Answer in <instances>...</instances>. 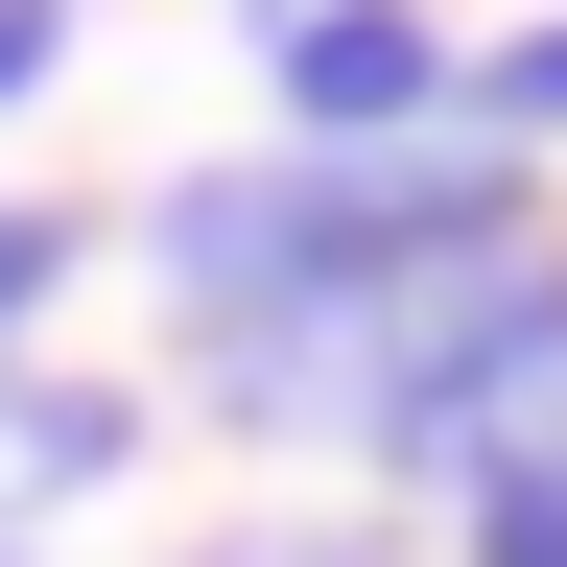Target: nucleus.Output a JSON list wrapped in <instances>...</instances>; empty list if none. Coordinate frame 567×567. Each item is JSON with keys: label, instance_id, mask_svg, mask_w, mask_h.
<instances>
[{"label": "nucleus", "instance_id": "7ed1b4c3", "mask_svg": "<svg viewBox=\"0 0 567 567\" xmlns=\"http://www.w3.org/2000/svg\"><path fill=\"white\" fill-rule=\"evenodd\" d=\"M95 473H142V402H118V379H24V354H0V544H24L48 496H95Z\"/></svg>", "mask_w": 567, "mask_h": 567}, {"label": "nucleus", "instance_id": "f03ea898", "mask_svg": "<svg viewBox=\"0 0 567 567\" xmlns=\"http://www.w3.org/2000/svg\"><path fill=\"white\" fill-rule=\"evenodd\" d=\"M260 95H284V142H450V24L425 0H284Z\"/></svg>", "mask_w": 567, "mask_h": 567}, {"label": "nucleus", "instance_id": "f257e3e1", "mask_svg": "<svg viewBox=\"0 0 567 567\" xmlns=\"http://www.w3.org/2000/svg\"><path fill=\"white\" fill-rule=\"evenodd\" d=\"M496 237H544V213H520V142H473V118L450 142H260V166H189L142 213V284L189 331V402H237L308 331L402 308L425 260H496Z\"/></svg>", "mask_w": 567, "mask_h": 567}, {"label": "nucleus", "instance_id": "39448f33", "mask_svg": "<svg viewBox=\"0 0 567 567\" xmlns=\"http://www.w3.org/2000/svg\"><path fill=\"white\" fill-rule=\"evenodd\" d=\"M450 567H567V450H496L450 496Z\"/></svg>", "mask_w": 567, "mask_h": 567}, {"label": "nucleus", "instance_id": "0eeeda50", "mask_svg": "<svg viewBox=\"0 0 567 567\" xmlns=\"http://www.w3.org/2000/svg\"><path fill=\"white\" fill-rule=\"evenodd\" d=\"M48 71H71V0H0V118H24Z\"/></svg>", "mask_w": 567, "mask_h": 567}, {"label": "nucleus", "instance_id": "9b49d317", "mask_svg": "<svg viewBox=\"0 0 567 567\" xmlns=\"http://www.w3.org/2000/svg\"><path fill=\"white\" fill-rule=\"evenodd\" d=\"M213 567H237V544H213Z\"/></svg>", "mask_w": 567, "mask_h": 567}, {"label": "nucleus", "instance_id": "20e7f679", "mask_svg": "<svg viewBox=\"0 0 567 567\" xmlns=\"http://www.w3.org/2000/svg\"><path fill=\"white\" fill-rule=\"evenodd\" d=\"M450 118H473V142H567V24H496V48H450Z\"/></svg>", "mask_w": 567, "mask_h": 567}, {"label": "nucleus", "instance_id": "9d476101", "mask_svg": "<svg viewBox=\"0 0 567 567\" xmlns=\"http://www.w3.org/2000/svg\"><path fill=\"white\" fill-rule=\"evenodd\" d=\"M0 567H24V544H0Z\"/></svg>", "mask_w": 567, "mask_h": 567}, {"label": "nucleus", "instance_id": "1a4fd4ad", "mask_svg": "<svg viewBox=\"0 0 567 567\" xmlns=\"http://www.w3.org/2000/svg\"><path fill=\"white\" fill-rule=\"evenodd\" d=\"M260 24H284V0H260Z\"/></svg>", "mask_w": 567, "mask_h": 567}, {"label": "nucleus", "instance_id": "423d86ee", "mask_svg": "<svg viewBox=\"0 0 567 567\" xmlns=\"http://www.w3.org/2000/svg\"><path fill=\"white\" fill-rule=\"evenodd\" d=\"M71 260H95V213H48V189H0V354L48 331V284H71Z\"/></svg>", "mask_w": 567, "mask_h": 567}, {"label": "nucleus", "instance_id": "6e6552de", "mask_svg": "<svg viewBox=\"0 0 567 567\" xmlns=\"http://www.w3.org/2000/svg\"><path fill=\"white\" fill-rule=\"evenodd\" d=\"M284 567H402V544H379V520H331V544H284Z\"/></svg>", "mask_w": 567, "mask_h": 567}]
</instances>
